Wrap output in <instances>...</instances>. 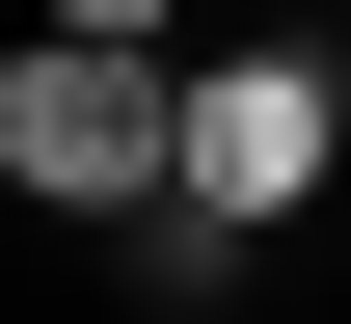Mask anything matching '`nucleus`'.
Wrapping results in <instances>:
<instances>
[{
    "label": "nucleus",
    "instance_id": "1",
    "mask_svg": "<svg viewBox=\"0 0 351 324\" xmlns=\"http://www.w3.org/2000/svg\"><path fill=\"white\" fill-rule=\"evenodd\" d=\"M162 162H189V54L27 0V54H0V189H27V216H162Z\"/></svg>",
    "mask_w": 351,
    "mask_h": 324
},
{
    "label": "nucleus",
    "instance_id": "3",
    "mask_svg": "<svg viewBox=\"0 0 351 324\" xmlns=\"http://www.w3.org/2000/svg\"><path fill=\"white\" fill-rule=\"evenodd\" d=\"M54 27H189V0H54Z\"/></svg>",
    "mask_w": 351,
    "mask_h": 324
},
{
    "label": "nucleus",
    "instance_id": "2",
    "mask_svg": "<svg viewBox=\"0 0 351 324\" xmlns=\"http://www.w3.org/2000/svg\"><path fill=\"white\" fill-rule=\"evenodd\" d=\"M324 189H351V54H324V27H217V54H189L162 216H189V243H270V216H324Z\"/></svg>",
    "mask_w": 351,
    "mask_h": 324
}]
</instances>
